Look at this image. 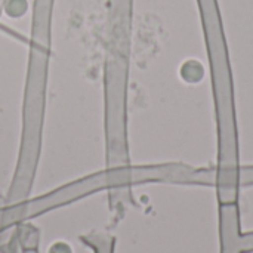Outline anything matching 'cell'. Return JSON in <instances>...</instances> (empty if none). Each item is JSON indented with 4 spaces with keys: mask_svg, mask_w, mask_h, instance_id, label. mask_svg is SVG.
Returning a JSON list of instances; mask_svg holds the SVG:
<instances>
[{
    "mask_svg": "<svg viewBox=\"0 0 253 253\" xmlns=\"http://www.w3.org/2000/svg\"><path fill=\"white\" fill-rule=\"evenodd\" d=\"M191 70H190V74H185L184 77L187 79V80H190V82H197V80H200L202 79V76H203V68L199 65V64H196L194 61H190V64H187Z\"/></svg>",
    "mask_w": 253,
    "mask_h": 253,
    "instance_id": "obj_1",
    "label": "cell"
}]
</instances>
